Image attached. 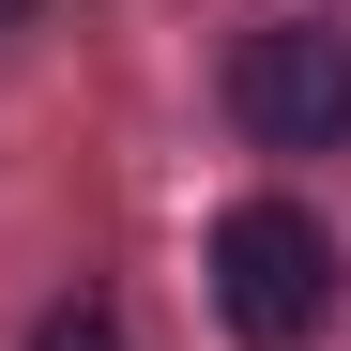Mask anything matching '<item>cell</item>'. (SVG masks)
Instances as JSON below:
<instances>
[{
    "label": "cell",
    "mask_w": 351,
    "mask_h": 351,
    "mask_svg": "<svg viewBox=\"0 0 351 351\" xmlns=\"http://www.w3.org/2000/svg\"><path fill=\"white\" fill-rule=\"evenodd\" d=\"M214 306L245 351H306L336 321V229L306 199H229L214 214Z\"/></svg>",
    "instance_id": "cell-1"
},
{
    "label": "cell",
    "mask_w": 351,
    "mask_h": 351,
    "mask_svg": "<svg viewBox=\"0 0 351 351\" xmlns=\"http://www.w3.org/2000/svg\"><path fill=\"white\" fill-rule=\"evenodd\" d=\"M229 123H245L260 153H336V138H351V31H321V16L245 31V62H229Z\"/></svg>",
    "instance_id": "cell-2"
},
{
    "label": "cell",
    "mask_w": 351,
    "mask_h": 351,
    "mask_svg": "<svg viewBox=\"0 0 351 351\" xmlns=\"http://www.w3.org/2000/svg\"><path fill=\"white\" fill-rule=\"evenodd\" d=\"M31 351H138V336H123V306H46Z\"/></svg>",
    "instance_id": "cell-3"
},
{
    "label": "cell",
    "mask_w": 351,
    "mask_h": 351,
    "mask_svg": "<svg viewBox=\"0 0 351 351\" xmlns=\"http://www.w3.org/2000/svg\"><path fill=\"white\" fill-rule=\"evenodd\" d=\"M16 16H31V0H0V31H16Z\"/></svg>",
    "instance_id": "cell-4"
}]
</instances>
